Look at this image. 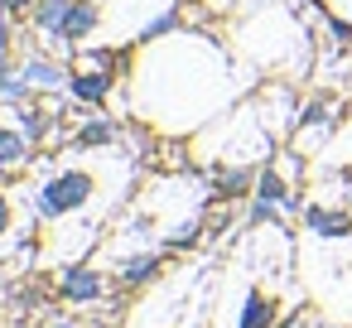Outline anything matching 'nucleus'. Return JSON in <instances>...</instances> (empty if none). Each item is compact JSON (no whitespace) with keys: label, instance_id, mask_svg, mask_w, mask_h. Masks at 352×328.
<instances>
[{"label":"nucleus","instance_id":"1","mask_svg":"<svg viewBox=\"0 0 352 328\" xmlns=\"http://www.w3.org/2000/svg\"><path fill=\"white\" fill-rule=\"evenodd\" d=\"M92 193H97V179H92L87 169H63V174H54V179L34 193V212H39V217H68V212L87 208Z\"/></svg>","mask_w":352,"mask_h":328},{"label":"nucleus","instance_id":"2","mask_svg":"<svg viewBox=\"0 0 352 328\" xmlns=\"http://www.w3.org/2000/svg\"><path fill=\"white\" fill-rule=\"evenodd\" d=\"M102 275L92 270V265H68L63 275H58V294L68 299V304H92V299H102Z\"/></svg>","mask_w":352,"mask_h":328},{"label":"nucleus","instance_id":"3","mask_svg":"<svg viewBox=\"0 0 352 328\" xmlns=\"http://www.w3.org/2000/svg\"><path fill=\"white\" fill-rule=\"evenodd\" d=\"M304 227L318 232L323 241H342V237H352V217H347L342 208H318V203H309V208H304Z\"/></svg>","mask_w":352,"mask_h":328},{"label":"nucleus","instance_id":"4","mask_svg":"<svg viewBox=\"0 0 352 328\" xmlns=\"http://www.w3.org/2000/svg\"><path fill=\"white\" fill-rule=\"evenodd\" d=\"M97 25H102V6H97V0H73V10H68L58 39H63V44H82V39L97 34Z\"/></svg>","mask_w":352,"mask_h":328},{"label":"nucleus","instance_id":"5","mask_svg":"<svg viewBox=\"0 0 352 328\" xmlns=\"http://www.w3.org/2000/svg\"><path fill=\"white\" fill-rule=\"evenodd\" d=\"M68 92H73V102L102 107V102L111 97V68H87V73H73V78H68Z\"/></svg>","mask_w":352,"mask_h":328},{"label":"nucleus","instance_id":"6","mask_svg":"<svg viewBox=\"0 0 352 328\" xmlns=\"http://www.w3.org/2000/svg\"><path fill=\"white\" fill-rule=\"evenodd\" d=\"M236 328H275V299L265 289H251L241 304V323Z\"/></svg>","mask_w":352,"mask_h":328},{"label":"nucleus","instance_id":"7","mask_svg":"<svg viewBox=\"0 0 352 328\" xmlns=\"http://www.w3.org/2000/svg\"><path fill=\"white\" fill-rule=\"evenodd\" d=\"M20 73H25V83H30L34 92H44V87H68V73H63L58 63H49V58H30Z\"/></svg>","mask_w":352,"mask_h":328},{"label":"nucleus","instance_id":"8","mask_svg":"<svg viewBox=\"0 0 352 328\" xmlns=\"http://www.w3.org/2000/svg\"><path fill=\"white\" fill-rule=\"evenodd\" d=\"M68 10H73V0H39V6H34V30H44V34H63V20H68Z\"/></svg>","mask_w":352,"mask_h":328},{"label":"nucleus","instance_id":"9","mask_svg":"<svg viewBox=\"0 0 352 328\" xmlns=\"http://www.w3.org/2000/svg\"><path fill=\"white\" fill-rule=\"evenodd\" d=\"M25 160H30V135L0 126V169H20Z\"/></svg>","mask_w":352,"mask_h":328},{"label":"nucleus","instance_id":"10","mask_svg":"<svg viewBox=\"0 0 352 328\" xmlns=\"http://www.w3.org/2000/svg\"><path fill=\"white\" fill-rule=\"evenodd\" d=\"M116 135H121V126L107 121V116H97V121H87V126L73 135V145H78V150H97V145H111Z\"/></svg>","mask_w":352,"mask_h":328},{"label":"nucleus","instance_id":"11","mask_svg":"<svg viewBox=\"0 0 352 328\" xmlns=\"http://www.w3.org/2000/svg\"><path fill=\"white\" fill-rule=\"evenodd\" d=\"M256 198H265V203H275V208H299L294 193L285 188V179H280L275 169H261V174H256Z\"/></svg>","mask_w":352,"mask_h":328},{"label":"nucleus","instance_id":"12","mask_svg":"<svg viewBox=\"0 0 352 328\" xmlns=\"http://www.w3.org/2000/svg\"><path fill=\"white\" fill-rule=\"evenodd\" d=\"M160 265H164L160 256H131V261L121 265V285H126V289H140V285H150V280L160 275Z\"/></svg>","mask_w":352,"mask_h":328},{"label":"nucleus","instance_id":"13","mask_svg":"<svg viewBox=\"0 0 352 328\" xmlns=\"http://www.w3.org/2000/svg\"><path fill=\"white\" fill-rule=\"evenodd\" d=\"M251 179H256L251 169H227V174L217 179V193H222V198H236V193H246V188H251Z\"/></svg>","mask_w":352,"mask_h":328},{"label":"nucleus","instance_id":"14","mask_svg":"<svg viewBox=\"0 0 352 328\" xmlns=\"http://www.w3.org/2000/svg\"><path fill=\"white\" fill-rule=\"evenodd\" d=\"M20 121H25V135H30V140H39V135L49 131V116H44L39 107H20Z\"/></svg>","mask_w":352,"mask_h":328},{"label":"nucleus","instance_id":"15","mask_svg":"<svg viewBox=\"0 0 352 328\" xmlns=\"http://www.w3.org/2000/svg\"><path fill=\"white\" fill-rule=\"evenodd\" d=\"M193 241H198V222H188V227H179V232H174V237H169L164 246H169V251H184V246H193Z\"/></svg>","mask_w":352,"mask_h":328},{"label":"nucleus","instance_id":"16","mask_svg":"<svg viewBox=\"0 0 352 328\" xmlns=\"http://www.w3.org/2000/svg\"><path fill=\"white\" fill-rule=\"evenodd\" d=\"M174 25H179V15H174V10H169V15H160V20H155V25H145V39H160V34H169V30H174Z\"/></svg>","mask_w":352,"mask_h":328},{"label":"nucleus","instance_id":"17","mask_svg":"<svg viewBox=\"0 0 352 328\" xmlns=\"http://www.w3.org/2000/svg\"><path fill=\"white\" fill-rule=\"evenodd\" d=\"M0 6H6L10 15H34V6H39V0H0Z\"/></svg>","mask_w":352,"mask_h":328},{"label":"nucleus","instance_id":"18","mask_svg":"<svg viewBox=\"0 0 352 328\" xmlns=\"http://www.w3.org/2000/svg\"><path fill=\"white\" fill-rule=\"evenodd\" d=\"M275 328H309V314H304V309H294V314H289L285 323H275Z\"/></svg>","mask_w":352,"mask_h":328},{"label":"nucleus","instance_id":"19","mask_svg":"<svg viewBox=\"0 0 352 328\" xmlns=\"http://www.w3.org/2000/svg\"><path fill=\"white\" fill-rule=\"evenodd\" d=\"M6 227H10V198L0 193V232H6Z\"/></svg>","mask_w":352,"mask_h":328},{"label":"nucleus","instance_id":"20","mask_svg":"<svg viewBox=\"0 0 352 328\" xmlns=\"http://www.w3.org/2000/svg\"><path fill=\"white\" fill-rule=\"evenodd\" d=\"M347 203H352V174H347Z\"/></svg>","mask_w":352,"mask_h":328},{"label":"nucleus","instance_id":"21","mask_svg":"<svg viewBox=\"0 0 352 328\" xmlns=\"http://www.w3.org/2000/svg\"><path fill=\"white\" fill-rule=\"evenodd\" d=\"M0 174H6V169H0Z\"/></svg>","mask_w":352,"mask_h":328}]
</instances>
